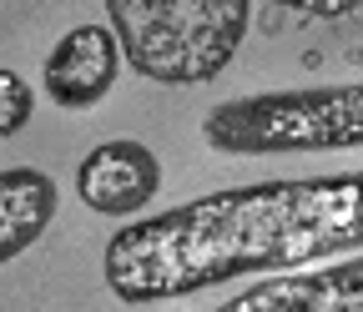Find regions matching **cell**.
Wrapping results in <instances>:
<instances>
[{"mask_svg": "<svg viewBox=\"0 0 363 312\" xmlns=\"http://www.w3.org/2000/svg\"><path fill=\"white\" fill-rule=\"evenodd\" d=\"M121 61L157 86L217 81L252 25V0H106Z\"/></svg>", "mask_w": 363, "mask_h": 312, "instance_id": "2", "label": "cell"}, {"mask_svg": "<svg viewBox=\"0 0 363 312\" xmlns=\"http://www.w3.org/2000/svg\"><path fill=\"white\" fill-rule=\"evenodd\" d=\"M202 141L222 156H298L363 146V81L293 86L217 101L202 116Z\"/></svg>", "mask_w": 363, "mask_h": 312, "instance_id": "3", "label": "cell"}, {"mask_svg": "<svg viewBox=\"0 0 363 312\" xmlns=\"http://www.w3.org/2000/svg\"><path fill=\"white\" fill-rule=\"evenodd\" d=\"M56 221V182L35 166L0 171V267L30 252Z\"/></svg>", "mask_w": 363, "mask_h": 312, "instance_id": "7", "label": "cell"}, {"mask_svg": "<svg viewBox=\"0 0 363 312\" xmlns=\"http://www.w3.org/2000/svg\"><path fill=\"white\" fill-rule=\"evenodd\" d=\"M227 312H363V252L328 257L293 272H267L247 292L227 297Z\"/></svg>", "mask_w": 363, "mask_h": 312, "instance_id": "4", "label": "cell"}, {"mask_svg": "<svg viewBox=\"0 0 363 312\" xmlns=\"http://www.w3.org/2000/svg\"><path fill=\"white\" fill-rule=\"evenodd\" d=\"M35 116V91L30 81L11 66H0V137H16V131H26Z\"/></svg>", "mask_w": 363, "mask_h": 312, "instance_id": "8", "label": "cell"}, {"mask_svg": "<svg viewBox=\"0 0 363 312\" xmlns=\"http://www.w3.org/2000/svg\"><path fill=\"white\" fill-rule=\"evenodd\" d=\"M162 192V161L147 141H101L76 166V197L86 212L101 216H142Z\"/></svg>", "mask_w": 363, "mask_h": 312, "instance_id": "5", "label": "cell"}, {"mask_svg": "<svg viewBox=\"0 0 363 312\" xmlns=\"http://www.w3.org/2000/svg\"><path fill=\"white\" fill-rule=\"evenodd\" d=\"M343 252H363V171L227 187L142 212L111 232L101 282L126 307H152Z\"/></svg>", "mask_w": 363, "mask_h": 312, "instance_id": "1", "label": "cell"}, {"mask_svg": "<svg viewBox=\"0 0 363 312\" xmlns=\"http://www.w3.org/2000/svg\"><path fill=\"white\" fill-rule=\"evenodd\" d=\"M121 76V40L111 25H76L66 30L40 71V91L61 111H91L111 96Z\"/></svg>", "mask_w": 363, "mask_h": 312, "instance_id": "6", "label": "cell"}, {"mask_svg": "<svg viewBox=\"0 0 363 312\" xmlns=\"http://www.w3.org/2000/svg\"><path fill=\"white\" fill-rule=\"evenodd\" d=\"M272 6H283L293 16H313V21H343V16H353L363 6V0H272Z\"/></svg>", "mask_w": 363, "mask_h": 312, "instance_id": "9", "label": "cell"}]
</instances>
